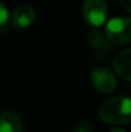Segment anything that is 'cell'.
I'll return each instance as SVG.
<instances>
[{"label":"cell","instance_id":"cell-12","mask_svg":"<svg viewBox=\"0 0 131 132\" xmlns=\"http://www.w3.org/2000/svg\"><path fill=\"white\" fill-rule=\"evenodd\" d=\"M109 132H126L125 130H122V128H112Z\"/></svg>","mask_w":131,"mask_h":132},{"label":"cell","instance_id":"cell-1","mask_svg":"<svg viewBox=\"0 0 131 132\" xmlns=\"http://www.w3.org/2000/svg\"><path fill=\"white\" fill-rule=\"evenodd\" d=\"M99 117L105 123L127 125L131 123V99L126 96H116L102 104Z\"/></svg>","mask_w":131,"mask_h":132},{"label":"cell","instance_id":"cell-6","mask_svg":"<svg viewBox=\"0 0 131 132\" xmlns=\"http://www.w3.org/2000/svg\"><path fill=\"white\" fill-rule=\"evenodd\" d=\"M23 122L16 112L4 110L0 113V132H23Z\"/></svg>","mask_w":131,"mask_h":132},{"label":"cell","instance_id":"cell-5","mask_svg":"<svg viewBox=\"0 0 131 132\" xmlns=\"http://www.w3.org/2000/svg\"><path fill=\"white\" fill-rule=\"evenodd\" d=\"M36 18V12L31 5H19L14 9L10 23L14 28H27L34 23Z\"/></svg>","mask_w":131,"mask_h":132},{"label":"cell","instance_id":"cell-8","mask_svg":"<svg viewBox=\"0 0 131 132\" xmlns=\"http://www.w3.org/2000/svg\"><path fill=\"white\" fill-rule=\"evenodd\" d=\"M87 43L89 45L96 50L98 53H105L109 50V40L107 39L105 34H102L99 30H93L87 35Z\"/></svg>","mask_w":131,"mask_h":132},{"label":"cell","instance_id":"cell-9","mask_svg":"<svg viewBox=\"0 0 131 132\" xmlns=\"http://www.w3.org/2000/svg\"><path fill=\"white\" fill-rule=\"evenodd\" d=\"M73 132H93V125L87 121H82L76 125L73 128Z\"/></svg>","mask_w":131,"mask_h":132},{"label":"cell","instance_id":"cell-4","mask_svg":"<svg viewBox=\"0 0 131 132\" xmlns=\"http://www.w3.org/2000/svg\"><path fill=\"white\" fill-rule=\"evenodd\" d=\"M91 82L94 87L103 94H109L117 87V78L105 67H96L91 72Z\"/></svg>","mask_w":131,"mask_h":132},{"label":"cell","instance_id":"cell-2","mask_svg":"<svg viewBox=\"0 0 131 132\" xmlns=\"http://www.w3.org/2000/svg\"><path fill=\"white\" fill-rule=\"evenodd\" d=\"M105 36L111 44H130L131 17H116L111 19L105 26Z\"/></svg>","mask_w":131,"mask_h":132},{"label":"cell","instance_id":"cell-7","mask_svg":"<svg viewBox=\"0 0 131 132\" xmlns=\"http://www.w3.org/2000/svg\"><path fill=\"white\" fill-rule=\"evenodd\" d=\"M113 68L121 78L131 82V49L124 50L116 55Z\"/></svg>","mask_w":131,"mask_h":132},{"label":"cell","instance_id":"cell-11","mask_svg":"<svg viewBox=\"0 0 131 132\" xmlns=\"http://www.w3.org/2000/svg\"><path fill=\"white\" fill-rule=\"evenodd\" d=\"M121 4L127 12H131V0H121Z\"/></svg>","mask_w":131,"mask_h":132},{"label":"cell","instance_id":"cell-3","mask_svg":"<svg viewBox=\"0 0 131 132\" xmlns=\"http://www.w3.org/2000/svg\"><path fill=\"white\" fill-rule=\"evenodd\" d=\"M82 15L91 27H100L108 17V5L105 0H84Z\"/></svg>","mask_w":131,"mask_h":132},{"label":"cell","instance_id":"cell-10","mask_svg":"<svg viewBox=\"0 0 131 132\" xmlns=\"http://www.w3.org/2000/svg\"><path fill=\"white\" fill-rule=\"evenodd\" d=\"M8 21V10L5 8V5L0 1V27L4 26Z\"/></svg>","mask_w":131,"mask_h":132}]
</instances>
